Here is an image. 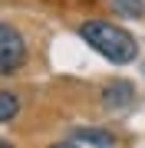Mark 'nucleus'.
<instances>
[{
  "label": "nucleus",
  "mask_w": 145,
  "mask_h": 148,
  "mask_svg": "<svg viewBox=\"0 0 145 148\" xmlns=\"http://www.w3.org/2000/svg\"><path fill=\"white\" fill-rule=\"evenodd\" d=\"M112 7L119 10V16H129V20L145 16V0H112Z\"/></svg>",
  "instance_id": "obj_6"
},
{
  "label": "nucleus",
  "mask_w": 145,
  "mask_h": 148,
  "mask_svg": "<svg viewBox=\"0 0 145 148\" xmlns=\"http://www.w3.org/2000/svg\"><path fill=\"white\" fill-rule=\"evenodd\" d=\"M20 115V99H16L13 92L0 89V125H7V122H13Z\"/></svg>",
  "instance_id": "obj_5"
},
{
  "label": "nucleus",
  "mask_w": 145,
  "mask_h": 148,
  "mask_svg": "<svg viewBox=\"0 0 145 148\" xmlns=\"http://www.w3.org/2000/svg\"><path fill=\"white\" fill-rule=\"evenodd\" d=\"M69 142H76V145H102V148H109V145H115L119 138L109 132V128H76V132L69 135Z\"/></svg>",
  "instance_id": "obj_4"
},
{
  "label": "nucleus",
  "mask_w": 145,
  "mask_h": 148,
  "mask_svg": "<svg viewBox=\"0 0 145 148\" xmlns=\"http://www.w3.org/2000/svg\"><path fill=\"white\" fill-rule=\"evenodd\" d=\"M135 99V86L119 79V82H109L106 89H102V106H106L109 112H119V109H129Z\"/></svg>",
  "instance_id": "obj_3"
},
{
  "label": "nucleus",
  "mask_w": 145,
  "mask_h": 148,
  "mask_svg": "<svg viewBox=\"0 0 145 148\" xmlns=\"http://www.w3.org/2000/svg\"><path fill=\"white\" fill-rule=\"evenodd\" d=\"M27 63V40L13 23H0V73L10 76Z\"/></svg>",
  "instance_id": "obj_2"
},
{
  "label": "nucleus",
  "mask_w": 145,
  "mask_h": 148,
  "mask_svg": "<svg viewBox=\"0 0 145 148\" xmlns=\"http://www.w3.org/2000/svg\"><path fill=\"white\" fill-rule=\"evenodd\" d=\"M79 36L86 40L102 59H109V63H115V66L132 63L135 53H139L135 36H132L129 30L109 23V20H89V23H82V27H79Z\"/></svg>",
  "instance_id": "obj_1"
}]
</instances>
